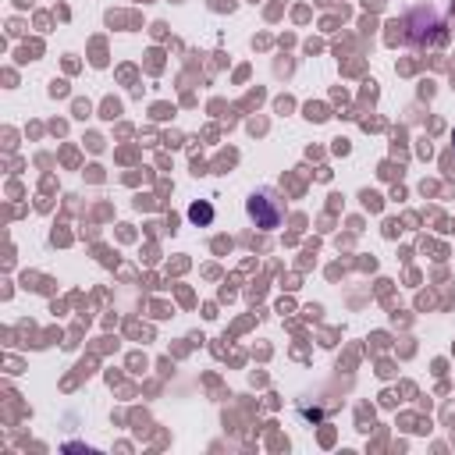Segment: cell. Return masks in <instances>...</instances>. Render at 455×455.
<instances>
[{"label":"cell","mask_w":455,"mask_h":455,"mask_svg":"<svg viewBox=\"0 0 455 455\" xmlns=\"http://www.w3.org/2000/svg\"><path fill=\"white\" fill-rule=\"evenodd\" d=\"M249 213H252V220H256L259 228H277V220H281V203H277L274 196L259 192V196L249 199Z\"/></svg>","instance_id":"obj_1"},{"label":"cell","mask_w":455,"mask_h":455,"mask_svg":"<svg viewBox=\"0 0 455 455\" xmlns=\"http://www.w3.org/2000/svg\"><path fill=\"white\" fill-rule=\"evenodd\" d=\"M188 217H192V220H206V217H210V206H199V203H196V206L188 210Z\"/></svg>","instance_id":"obj_2"}]
</instances>
